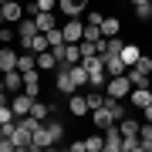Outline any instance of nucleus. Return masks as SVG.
<instances>
[{
	"instance_id": "1",
	"label": "nucleus",
	"mask_w": 152,
	"mask_h": 152,
	"mask_svg": "<svg viewBox=\"0 0 152 152\" xmlns=\"http://www.w3.org/2000/svg\"><path fill=\"white\" fill-rule=\"evenodd\" d=\"M81 64L88 68V88H105V81H108L105 58H102V54H95V58H81Z\"/></svg>"
},
{
	"instance_id": "2",
	"label": "nucleus",
	"mask_w": 152,
	"mask_h": 152,
	"mask_svg": "<svg viewBox=\"0 0 152 152\" xmlns=\"http://www.w3.org/2000/svg\"><path fill=\"white\" fill-rule=\"evenodd\" d=\"M129 91H132L129 75H118V78H108L105 81V95H112V98H129Z\"/></svg>"
},
{
	"instance_id": "3",
	"label": "nucleus",
	"mask_w": 152,
	"mask_h": 152,
	"mask_svg": "<svg viewBox=\"0 0 152 152\" xmlns=\"http://www.w3.org/2000/svg\"><path fill=\"white\" fill-rule=\"evenodd\" d=\"M61 34H64V44H78L85 37V20L81 17H68V24L61 27Z\"/></svg>"
},
{
	"instance_id": "4",
	"label": "nucleus",
	"mask_w": 152,
	"mask_h": 152,
	"mask_svg": "<svg viewBox=\"0 0 152 152\" xmlns=\"http://www.w3.org/2000/svg\"><path fill=\"white\" fill-rule=\"evenodd\" d=\"M10 108H14V115H17V118H20V115H31L34 98H31L27 91H14V95H10Z\"/></svg>"
},
{
	"instance_id": "5",
	"label": "nucleus",
	"mask_w": 152,
	"mask_h": 152,
	"mask_svg": "<svg viewBox=\"0 0 152 152\" xmlns=\"http://www.w3.org/2000/svg\"><path fill=\"white\" fill-rule=\"evenodd\" d=\"M34 34H41V31H37V24H34V17H24V20L17 24V41H20V51L31 44Z\"/></svg>"
},
{
	"instance_id": "6",
	"label": "nucleus",
	"mask_w": 152,
	"mask_h": 152,
	"mask_svg": "<svg viewBox=\"0 0 152 152\" xmlns=\"http://www.w3.org/2000/svg\"><path fill=\"white\" fill-rule=\"evenodd\" d=\"M54 145V139H51V132H48V125H37V129L31 132V149H51Z\"/></svg>"
},
{
	"instance_id": "7",
	"label": "nucleus",
	"mask_w": 152,
	"mask_h": 152,
	"mask_svg": "<svg viewBox=\"0 0 152 152\" xmlns=\"http://www.w3.org/2000/svg\"><path fill=\"white\" fill-rule=\"evenodd\" d=\"M24 91H27L31 98H41V68L24 71Z\"/></svg>"
},
{
	"instance_id": "8",
	"label": "nucleus",
	"mask_w": 152,
	"mask_h": 152,
	"mask_svg": "<svg viewBox=\"0 0 152 152\" xmlns=\"http://www.w3.org/2000/svg\"><path fill=\"white\" fill-rule=\"evenodd\" d=\"M54 88H58L61 95H75V91H78L75 81H71V71H68V68H58V71H54Z\"/></svg>"
},
{
	"instance_id": "9",
	"label": "nucleus",
	"mask_w": 152,
	"mask_h": 152,
	"mask_svg": "<svg viewBox=\"0 0 152 152\" xmlns=\"http://www.w3.org/2000/svg\"><path fill=\"white\" fill-rule=\"evenodd\" d=\"M17 58H20V51H14L10 44H4V48H0V75H4V71H14Z\"/></svg>"
},
{
	"instance_id": "10",
	"label": "nucleus",
	"mask_w": 152,
	"mask_h": 152,
	"mask_svg": "<svg viewBox=\"0 0 152 152\" xmlns=\"http://www.w3.org/2000/svg\"><path fill=\"white\" fill-rule=\"evenodd\" d=\"M58 10L68 17H81L88 10V0H58Z\"/></svg>"
},
{
	"instance_id": "11",
	"label": "nucleus",
	"mask_w": 152,
	"mask_h": 152,
	"mask_svg": "<svg viewBox=\"0 0 152 152\" xmlns=\"http://www.w3.org/2000/svg\"><path fill=\"white\" fill-rule=\"evenodd\" d=\"M0 78H4V88H7V91H24V71H4V75H0Z\"/></svg>"
},
{
	"instance_id": "12",
	"label": "nucleus",
	"mask_w": 152,
	"mask_h": 152,
	"mask_svg": "<svg viewBox=\"0 0 152 152\" xmlns=\"http://www.w3.org/2000/svg\"><path fill=\"white\" fill-rule=\"evenodd\" d=\"M105 152H122V132H118V122L105 129Z\"/></svg>"
},
{
	"instance_id": "13",
	"label": "nucleus",
	"mask_w": 152,
	"mask_h": 152,
	"mask_svg": "<svg viewBox=\"0 0 152 152\" xmlns=\"http://www.w3.org/2000/svg\"><path fill=\"white\" fill-rule=\"evenodd\" d=\"M105 58V71H108V78H118V75H125V61H122V54H102Z\"/></svg>"
},
{
	"instance_id": "14",
	"label": "nucleus",
	"mask_w": 152,
	"mask_h": 152,
	"mask_svg": "<svg viewBox=\"0 0 152 152\" xmlns=\"http://www.w3.org/2000/svg\"><path fill=\"white\" fill-rule=\"evenodd\" d=\"M24 20V7L17 0H7L4 4V24H20Z\"/></svg>"
},
{
	"instance_id": "15",
	"label": "nucleus",
	"mask_w": 152,
	"mask_h": 152,
	"mask_svg": "<svg viewBox=\"0 0 152 152\" xmlns=\"http://www.w3.org/2000/svg\"><path fill=\"white\" fill-rule=\"evenodd\" d=\"M129 102H132V105H135V108L142 112V108H145V105L152 102V88H132V91H129Z\"/></svg>"
},
{
	"instance_id": "16",
	"label": "nucleus",
	"mask_w": 152,
	"mask_h": 152,
	"mask_svg": "<svg viewBox=\"0 0 152 152\" xmlns=\"http://www.w3.org/2000/svg\"><path fill=\"white\" fill-rule=\"evenodd\" d=\"M91 122H95V129H98V132H105V129H108V125H115L112 112L105 108V105H102V108H95V112H91Z\"/></svg>"
},
{
	"instance_id": "17",
	"label": "nucleus",
	"mask_w": 152,
	"mask_h": 152,
	"mask_svg": "<svg viewBox=\"0 0 152 152\" xmlns=\"http://www.w3.org/2000/svg\"><path fill=\"white\" fill-rule=\"evenodd\" d=\"M68 71H71V81H75V88H88V68L81 64V61H78V64H71Z\"/></svg>"
},
{
	"instance_id": "18",
	"label": "nucleus",
	"mask_w": 152,
	"mask_h": 152,
	"mask_svg": "<svg viewBox=\"0 0 152 152\" xmlns=\"http://www.w3.org/2000/svg\"><path fill=\"white\" fill-rule=\"evenodd\" d=\"M37 68L41 71H58V54H54V51H41V54H37Z\"/></svg>"
},
{
	"instance_id": "19",
	"label": "nucleus",
	"mask_w": 152,
	"mask_h": 152,
	"mask_svg": "<svg viewBox=\"0 0 152 152\" xmlns=\"http://www.w3.org/2000/svg\"><path fill=\"white\" fill-rule=\"evenodd\" d=\"M34 24H37V31H51V27H58L54 10H41V14H34Z\"/></svg>"
},
{
	"instance_id": "20",
	"label": "nucleus",
	"mask_w": 152,
	"mask_h": 152,
	"mask_svg": "<svg viewBox=\"0 0 152 152\" xmlns=\"http://www.w3.org/2000/svg\"><path fill=\"white\" fill-rule=\"evenodd\" d=\"M68 112H71V115H91V108H88V102H85V95H71Z\"/></svg>"
},
{
	"instance_id": "21",
	"label": "nucleus",
	"mask_w": 152,
	"mask_h": 152,
	"mask_svg": "<svg viewBox=\"0 0 152 152\" xmlns=\"http://www.w3.org/2000/svg\"><path fill=\"white\" fill-rule=\"evenodd\" d=\"M139 58H142V48H139V44H125V48H122V61H125V68H132Z\"/></svg>"
},
{
	"instance_id": "22",
	"label": "nucleus",
	"mask_w": 152,
	"mask_h": 152,
	"mask_svg": "<svg viewBox=\"0 0 152 152\" xmlns=\"http://www.w3.org/2000/svg\"><path fill=\"white\" fill-rule=\"evenodd\" d=\"M51 48V44H48V34H34V37H31V44H27V48H24V51H34V54H41V51H48Z\"/></svg>"
},
{
	"instance_id": "23",
	"label": "nucleus",
	"mask_w": 152,
	"mask_h": 152,
	"mask_svg": "<svg viewBox=\"0 0 152 152\" xmlns=\"http://www.w3.org/2000/svg\"><path fill=\"white\" fill-rule=\"evenodd\" d=\"M37 68V54L34 51H20V58H17V71H31Z\"/></svg>"
},
{
	"instance_id": "24",
	"label": "nucleus",
	"mask_w": 152,
	"mask_h": 152,
	"mask_svg": "<svg viewBox=\"0 0 152 152\" xmlns=\"http://www.w3.org/2000/svg\"><path fill=\"white\" fill-rule=\"evenodd\" d=\"M85 149H88V152H105V132L88 135V139H85Z\"/></svg>"
},
{
	"instance_id": "25",
	"label": "nucleus",
	"mask_w": 152,
	"mask_h": 152,
	"mask_svg": "<svg viewBox=\"0 0 152 152\" xmlns=\"http://www.w3.org/2000/svg\"><path fill=\"white\" fill-rule=\"evenodd\" d=\"M54 112V105H44L41 98H34V108H31V115L34 118H41V122H48V115Z\"/></svg>"
},
{
	"instance_id": "26",
	"label": "nucleus",
	"mask_w": 152,
	"mask_h": 152,
	"mask_svg": "<svg viewBox=\"0 0 152 152\" xmlns=\"http://www.w3.org/2000/svg\"><path fill=\"white\" fill-rule=\"evenodd\" d=\"M118 31H122V20H118V17H105V20H102V34H105V37H115Z\"/></svg>"
},
{
	"instance_id": "27",
	"label": "nucleus",
	"mask_w": 152,
	"mask_h": 152,
	"mask_svg": "<svg viewBox=\"0 0 152 152\" xmlns=\"http://www.w3.org/2000/svg\"><path fill=\"white\" fill-rule=\"evenodd\" d=\"M139 139H142V152H152V122L139 125Z\"/></svg>"
},
{
	"instance_id": "28",
	"label": "nucleus",
	"mask_w": 152,
	"mask_h": 152,
	"mask_svg": "<svg viewBox=\"0 0 152 152\" xmlns=\"http://www.w3.org/2000/svg\"><path fill=\"white\" fill-rule=\"evenodd\" d=\"M118 132H122V135H139V122H135V118H129V115H125V118L118 122Z\"/></svg>"
},
{
	"instance_id": "29",
	"label": "nucleus",
	"mask_w": 152,
	"mask_h": 152,
	"mask_svg": "<svg viewBox=\"0 0 152 152\" xmlns=\"http://www.w3.org/2000/svg\"><path fill=\"white\" fill-rule=\"evenodd\" d=\"M44 125H48V132H51V139H54V145H58V142H64V125H61V122L51 118V122H44Z\"/></svg>"
},
{
	"instance_id": "30",
	"label": "nucleus",
	"mask_w": 152,
	"mask_h": 152,
	"mask_svg": "<svg viewBox=\"0 0 152 152\" xmlns=\"http://www.w3.org/2000/svg\"><path fill=\"white\" fill-rule=\"evenodd\" d=\"M122 48L125 44H122L118 34H115V37H105V54H122Z\"/></svg>"
},
{
	"instance_id": "31",
	"label": "nucleus",
	"mask_w": 152,
	"mask_h": 152,
	"mask_svg": "<svg viewBox=\"0 0 152 152\" xmlns=\"http://www.w3.org/2000/svg\"><path fill=\"white\" fill-rule=\"evenodd\" d=\"M85 102H88V108L95 112V108H102V105H105V95L95 88V91H88V95H85Z\"/></svg>"
},
{
	"instance_id": "32",
	"label": "nucleus",
	"mask_w": 152,
	"mask_h": 152,
	"mask_svg": "<svg viewBox=\"0 0 152 152\" xmlns=\"http://www.w3.org/2000/svg\"><path fill=\"white\" fill-rule=\"evenodd\" d=\"M48 34V44L51 48H61V44H64V34H61V27H51V31H44Z\"/></svg>"
},
{
	"instance_id": "33",
	"label": "nucleus",
	"mask_w": 152,
	"mask_h": 152,
	"mask_svg": "<svg viewBox=\"0 0 152 152\" xmlns=\"http://www.w3.org/2000/svg\"><path fill=\"white\" fill-rule=\"evenodd\" d=\"M135 17L139 20H152V4L145 0V4H135Z\"/></svg>"
},
{
	"instance_id": "34",
	"label": "nucleus",
	"mask_w": 152,
	"mask_h": 152,
	"mask_svg": "<svg viewBox=\"0 0 152 152\" xmlns=\"http://www.w3.org/2000/svg\"><path fill=\"white\" fill-rule=\"evenodd\" d=\"M102 20H105V14H102V10H85V24H95V27H102Z\"/></svg>"
},
{
	"instance_id": "35",
	"label": "nucleus",
	"mask_w": 152,
	"mask_h": 152,
	"mask_svg": "<svg viewBox=\"0 0 152 152\" xmlns=\"http://www.w3.org/2000/svg\"><path fill=\"white\" fill-rule=\"evenodd\" d=\"M17 115H14V108L10 105H0V125H7V122H14Z\"/></svg>"
},
{
	"instance_id": "36",
	"label": "nucleus",
	"mask_w": 152,
	"mask_h": 152,
	"mask_svg": "<svg viewBox=\"0 0 152 152\" xmlns=\"http://www.w3.org/2000/svg\"><path fill=\"white\" fill-rule=\"evenodd\" d=\"M135 68H142L145 75H152V58H149V54H142V58L135 61Z\"/></svg>"
},
{
	"instance_id": "37",
	"label": "nucleus",
	"mask_w": 152,
	"mask_h": 152,
	"mask_svg": "<svg viewBox=\"0 0 152 152\" xmlns=\"http://www.w3.org/2000/svg\"><path fill=\"white\" fill-rule=\"evenodd\" d=\"M142 118H145V122H152V102L145 105V108H142Z\"/></svg>"
},
{
	"instance_id": "38",
	"label": "nucleus",
	"mask_w": 152,
	"mask_h": 152,
	"mask_svg": "<svg viewBox=\"0 0 152 152\" xmlns=\"http://www.w3.org/2000/svg\"><path fill=\"white\" fill-rule=\"evenodd\" d=\"M0 24H4V4H0Z\"/></svg>"
},
{
	"instance_id": "39",
	"label": "nucleus",
	"mask_w": 152,
	"mask_h": 152,
	"mask_svg": "<svg viewBox=\"0 0 152 152\" xmlns=\"http://www.w3.org/2000/svg\"><path fill=\"white\" fill-rule=\"evenodd\" d=\"M0 139H4V129H0Z\"/></svg>"
},
{
	"instance_id": "40",
	"label": "nucleus",
	"mask_w": 152,
	"mask_h": 152,
	"mask_svg": "<svg viewBox=\"0 0 152 152\" xmlns=\"http://www.w3.org/2000/svg\"><path fill=\"white\" fill-rule=\"evenodd\" d=\"M0 4H7V0H0Z\"/></svg>"
},
{
	"instance_id": "41",
	"label": "nucleus",
	"mask_w": 152,
	"mask_h": 152,
	"mask_svg": "<svg viewBox=\"0 0 152 152\" xmlns=\"http://www.w3.org/2000/svg\"><path fill=\"white\" fill-rule=\"evenodd\" d=\"M149 88H152V85H149Z\"/></svg>"
}]
</instances>
